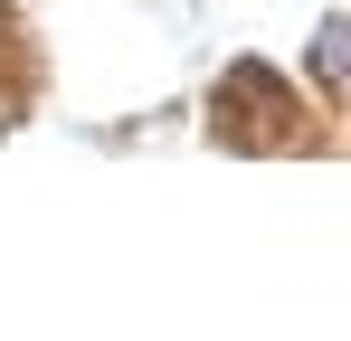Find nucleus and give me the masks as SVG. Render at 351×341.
Instances as JSON below:
<instances>
[{
	"mask_svg": "<svg viewBox=\"0 0 351 341\" xmlns=\"http://www.w3.org/2000/svg\"><path fill=\"white\" fill-rule=\"evenodd\" d=\"M332 86H351V19H323V57H313Z\"/></svg>",
	"mask_w": 351,
	"mask_h": 341,
	"instance_id": "f257e3e1",
	"label": "nucleus"
}]
</instances>
